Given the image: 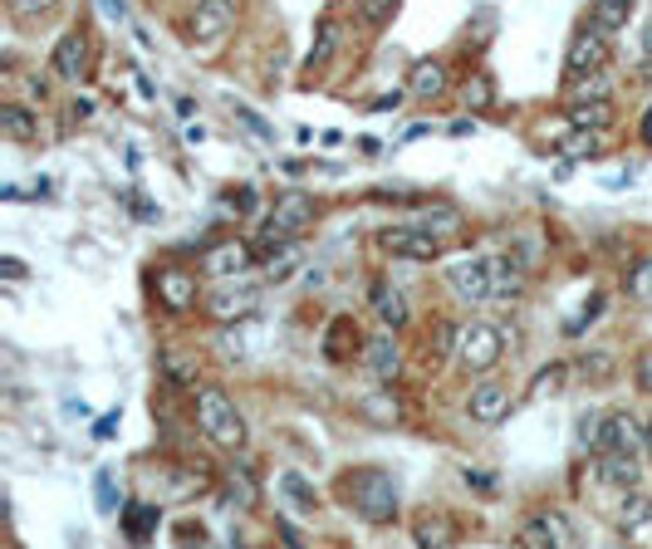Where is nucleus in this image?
Masks as SVG:
<instances>
[{"label": "nucleus", "instance_id": "50", "mask_svg": "<svg viewBox=\"0 0 652 549\" xmlns=\"http://www.w3.org/2000/svg\"><path fill=\"white\" fill-rule=\"evenodd\" d=\"M103 6H108L113 15H118V20H128V6H123V0H103Z\"/></svg>", "mask_w": 652, "mask_h": 549}, {"label": "nucleus", "instance_id": "7", "mask_svg": "<svg viewBox=\"0 0 652 549\" xmlns=\"http://www.w3.org/2000/svg\"><path fill=\"white\" fill-rule=\"evenodd\" d=\"M609 60H613L609 30L589 25V30H579L575 40H569V50H565V79H579V74H599V69H609Z\"/></svg>", "mask_w": 652, "mask_h": 549}, {"label": "nucleus", "instance_id": "27", "mask_svg": "<svg viewBox=\"0 0 652 549\" xmlns=\"http://www.w3.org/2000/svg\"><path fill=\"white\" fill-rule=\"evenodd\" d=\"M300 240H284V246H275L270 256H266V280H275V284H284L294 274V266H300Z\"/></svg>", "mask_w": 652, "mask_h": 549}, {"label": "nucleus", "instance_id": "26", "mask_svg": "<svg viewBox=\"0 0 652 549\" xmlns=\"http://www.w3.org/2000/svg\"><path fill=\"white\" fill-rule=\"evenodd\" d=\"M280 496L290 500V506L300 510V515H314V506H319V490L309 486L300 472H284V476H280Z\"/></svg>", "mask_w": 652, "mask_h": 549}, {"label": "nucleus", "instance_id": "31", "mask_svg": "<svg viewBox=\"0 0 652 549\" xmlns=\"http://www.w3.org/2000/svg\"><path fill=\"white\" fill-rule=\"evenodd\" d=\"M339 50V20H319V40L314 44H309V74H314V69L319 64H329V54H334Z\"/></svg>", "mask_w": 652, "mask_h": 549}, {"label": "nucleus", "instance_id": "10", "mask_svg": "<svg viewBox=\"0 0 652 549\" xmlns=\"http://www.w3.org/2000/svg\"><path fill=\"white\" fill-rule=\"evenodd\" d=\"M510 387L506 383H472V393H466V412H472V422H480V427H500V422L510 417Z\"/></svg>", "mask_w": 652, "mask_h": 549}, {"label": "nucleus", "instance_id": "17", "mask_svg": "<svg viewBox=\"0 0 652 549\" xmlns=\"http://www.w3.org/2000/svg\"><path fill=\"white\" fill-rule=\"evenodd\" d=\"M638 476H643L638 452H603V462H599V480H603V486L628 490V486H638Z\"/></svg>", "mask_w": 652, "mask_h": 549}, {"label": "nucleus", "instance_id": "53", "mask_svg": "<svg viewBox=\"0 0 652 549\" xmlns=\"http://www.w3.org/2000/svg\"><path fill=\"white\" fill-rule=\"evenodd\" d=\"M628 6H638V0H628Z\"/></svg>", "mask_w": 652, "mask_h": 549}, {"label": "nucleus", "instance_id": "23", "mask_svg": "<svg viewBox=\"0 0 652 549\" xmlns=\"http://www.w3.org/2000/svg\"><path fill=\"white\" fill-rule=\"evenodd\" d=\"M260 343V324L256 319H236V324H221V353L226 359H246Z\"/></svg>", "mask_w": 652, "mask_h": 549}, {"label": "nucleus", "instance_id": "22", "mask_svg": "<svg viewBox=\"0 0 652 549\" xmlns=\"http://www.w3.org/2000/svg\"><path fill=\"white\" fill-rule=\"evenodd\" d=\"M157 525H163V510H157V506H147V500H137V506L123 510V535H128L133 545L153 540V535H157Z\"/></svg>", "mask_w": 652, "mask_h": 549}, {"label": "nucleus", "instance_id": "34", "mask_svg": "<svg viewBox=\"0 0 652 549\" xmlns=\"http://www.w3.org/2000/svg\"><path fill=\"white\" fill-rule=\"evenodd\" d=\"M456 339H462V329L456 324H432V334H427V359H446V353H456Z\"/></svg>", "mask_w": 652, "mask_h": 549}, {"label": "nucleus", "instance_id": "46", "mask_svg": "<svg viewBox=\"0 0 652 549\" xmlns=\"http://www.w3.org/2000/svg\"><path fill=\"white\" fill-rule=\"evenodd\" d=\"M0 274H6V280H25V260L6 256V260H0Z\"/></svg>", "mask_w": 652, "mask_h": 549}, {"label": "nucleus", "instance_id": "11", "mask_svg": "<svg viewBox=\"0 0 652 549\" xmlns=\"http://www.w3.org/2000/svg\"><path fill=\"white\" fill-rule=\"evenodd\" d=\"M157 304H163L167 314H187V309H197V274L177 270V266H163L157 270Z\"/></svg>", "mask_w": 652, "mask_h": 549}, {"label": "nucleus", "instance_id": "52", "mask_svg": "<svg viewBox=\"0 0 652 549\" xmlns=\"http://www.w3.org/2000/svg\"><path fill=\"white\" fill-rule=\"evenodd\" d=\"M648 54H652V30H648Z\"/></svg>", "mask_w": 652, "mask_h": 549}, {"label": "nucleus", "instance_id": "14", "mask_svg": "<svg viewBox=\"0 0 652 549\" xmlns=\"http://www.w3.org/2000/svg\"><path fill=\"white\" fill-rule=\"evenodd\" d=\"M397 329H383V334L363 339V363H369V373L377 383H393L397 373H403V349H397Z\"/></svg>", "mask_w": 652, "mask_h": 549}, {"label": "nucleus", "instance_id": "41", "mask_svg": "<svg viewBox=\"0 0 652 549\" xmlns=\"http://www.w3.org/2000/svg\"><path fill=\"white\" fill-rule=\"evenodd\" d=\"M359 10H363V20H369V25H387V20H393V10H397V0H359Z\"/></svg>", "mask_w": 652, "mask_h": 549}, {"label": "nucleus", "instance_id": "51", "mask_svg": "<svg viewBox=\"0 0 652 549\" xmlns=\"http://www.w3.org/2000/svg\"><path fill=\"white\" fill-rule=\"evenodd\" d=\"M643 432H648V452H652V422H643Z\"/></svg>", "mask_w": 652, "mask_h": 549}, {"label": "nucleus", "instance_id": "21", "mask_svg": "<svg viewBox=\"0 0 652 549\" xmlns=\"http://www.w3.org/2000/svg\"><path fill=\"white\" fill-rule=\"evenodd\" d=\"M407 89L417 94L422 103H432V99H442L446 94V69L437 60H417L412 64V79H407Z\"/></svg>", "mask_w": 652, "mask_h": 549}, {"label": "nucleus", "instance_id": "49", "mask_svg": "<svg viewBox=\"0 0 652 549\" xmlns=\"http://www.w3.org/2000/svg\"><path fill=\"white\" fill-rule=\"evenodd\" d=\"M69 113H74V118H94V103H89V99H79Z\"/></svg>", "mask_w": 652, "mask_h": 549}, {"label": "nucleus", "instance_id": "15", "mask_svg": "<svg viewBox=\"0 0 652 549\" xmlns=\"http://www.w3.org/2000/svg\"><path fill=\"white\" fill-rule=\"evenodd\" d=\"M520 545H530V549L575 545V530H569V520L559 510H540V515H530V520L520 525Z\"/></svg>", "mask_w": 652, "mask_h": 549}, {"label": "nucleus", "instance_id": "42", "mask_svg": "<svg viewBox=\"0 0 652 549\" xmlns=\"http://www.w3.org/2000/svg\"><path fill=\"white\" fill-rule=\"evenodd\" d=\"M163 373H167L177 387H192V383H197V369H187L177 353H163Z\"/></svg>", "mask_w": 652, "mask_h": 549}, {"label": "nucleus", "instance_id": "6", "mask_svg": "<svg viewBox=\"0 0 652 549\" xmlns=\"http://www.w3.org/2000/svg\"><path fill=\"white\" fill-rule=\"evenodd\" d=\"M500 353H506V334H500L496 324H466L462 339H456V363H462L466 373L496 369Z\"/></svg>", "mask_w": 652, "mask_h": 549}, {"label": "nucleus", "instance_id": "29", "mask_svg": "<svg viewBox=\"0 0 652 549\" xmlns=\"http://www.w3.org/2000/svg\"><path fill=\"white\" fill-rule=\"evenodd\" d=\"M628 15H633V6L628 0H593V10H589V25H599V30H623L628 25Z\"/></svg>", "mask_w": 652, "mask_h": 549}, {"label": "nucleus", "instance_id": "2", "mask_svg": "<svg viewBox=\"0 0 652 549\" xmlns=\"http://www.w3.org/2000/svg\"><path fill=\"white\" fill-rule=\"evenodd\" d=\"M309 221H314V197L309 191H280L266 216V236H260V256H270L275 246H284V240H300L309 231Z\"/></svg>", "mask_w": 652, "mask_h": 549}, {"label": "nucleus", "instance_id": "43", "mask_svg": "<svg viewBox=\"0 0 652 549\" xmlns=\"http://www.w3.org/2000/svg\"><path fill=\"white\" fill-rule=\"evenodd\" d=\"M579 442H583V446H603V417L583 412V422H579Z\"/></svg>", "mask_w": 652, "mask_h": 549}, {"label": "nucleus", "instance_id": "4", "mask_svg": "<svg viewBox=\"0 0 652 549\" xmlns=\"http://www.w3.org/2000/svg\"><path fill=\"white\" fill-rule=\"evenodd\" d=\"M256 304H260V290L250 280H221L216 290H206L201 294V309L216 319V324H236V319H250L256 314Z\"/></svg>", "mask_w": 652, "mask_h": 549}, {"label": "nucleus", "instance_id": "1", "mask_svg": "<svg viewBox=\"0 0 652 549\" xmlns=\"http://www.w3.org/2000/svg\"><path fill=\"white\" fill-rule=\"evenodd\" d=\"M343 496L353 500V510H359L369 525H393L397 520V486H393V476L377 472V466L353 472L349 480H343Z\"/></svg>", "mask_w": 652, "mask_h": 549}, {"label": "nucleus", "instance_id": "45", "mask_svg": "<svg viewBox=\"0 0 652 549\" xmlns=\"http://www.w3.org/2000/svg\"><path fill=\"white\" fill-rule=\"evenodd\" d=\"M236 113H240V123H246L250 133H260V137H275V133L266 128V123H260V113H256V108H236Z\"/></svg>", "mask_w": 652, "mask_h": 549}, {"label": "nucleus", "instance_id": "16", "mask_svg": "<svg viewBox=\"0 0 652 549\" xmlns=\"http://www.w3.org/2000/svg\"><path fill=\"white\" fill-rule=\"evenodd\" d=\"M643 442H648V432L633 412H609L603 417V452H638Z\"/></svg>", "mask_w": 652, "mask_h": 549}, {"label": "nucleus", "instance_id": "39", "mask_svg": "<svg viewBox=\"0 0 652 549\" xmlns=\"http://www.w3.org/2000/svg\"><path fill=\"white\" fill-rule=\"evenodd\" d=\"M10 6V15H20V20H40V15H50L60 0H6Z\"/></svg>", "mask_w": 652, "mask_h": 549}, {"label": "nucleus", "instance_id": "36", "mask_svg": "<svg viewBox=\"0 0 652 549\" xmlns=\"http://www.w3.org/2000/svg\"><path fill=\"white\" fill-rule=\"evenodd\" d=\"M226 486H231V500H240V506H256V476H250V466H231V476H226Z\"/></svg>", "mask_w": 652, "mask_h": 549}, {"label": "nucleus", "instance_id": "12", "mask_svg": "<svg viewBox=\"0 0 652 549\" xmlns=\"http://www.w3.org/2000/svg\"><path fill=\"white\" fill-rule=\"evenodd\" d=\"M231 25H236V0H197V15H192V40L197 44L226 40Z\"/></svg>", "mask_w": 652, "mask_h": 549}, {"label": "nucleus", "instance_id": "32", "mask_svg": "<svg viewBox=\"0 0 652 549\" xmlns=\"http://www.w3.org/2000/svg\"><path fill=\"white\" fill-rule=\"evenodd\" d=\"M623 284H628V294H633L638 304H652V256L633 260V266H628V274H623Z\"/></svg>", "mask_w": 652, "mask_h": 549}, {"label": "nucleus", "instance_id": "33", "mask_svg": "<svg viewBox=\"0 0 652 549\" xmlns=\"http://www.w3.org/2000/svg\"><path fill=\"white\" fill-rule=\"evenodd\" d=\"M462 99H466V108H472V113H480V108H490V103H496V84H490L486 74H472V79H466V89H462Z\"/></svg>", "mask_w": 652, "mask_h": 549}, {"label": "nucleus", "instance_id": "35", "mask_svg": "<svg viewBox=\"0 0 652 549\" xmlns=\"http://www.w3.org/2000/svg\"><path fill=\"white\" fill-rule=\"evenodd\" d=\"M456 540V530H452V520L446 515H437V520H417V545H452Z\"/></svg>", "mask_w": 652, "mask_h": 549}, {"label": "nucleus", "instance_id": "13", "mask_svg": "<svg viewBox=\"0 0 652 549\" xmlns=\"http://www.w3.org/2000/svg\"><path fill=\"white\" fill-rule=\"evenodd\" d=\"M50 69L60 79H69V84H79V79L89 74V34L79 25L60 34V44H54V54H50Z\"/></svg>", "mask_w": 652, "mask_h": 549}, {"label": "nucleus", "instance_id": "20", "mask_svg": "<svg viewBox=\"0 0 652 549\" xmlns=\"http://www.w3.org/2000/svg\"><path fill=\"white\" fill-rule=\"evenodd\" d=\"M0 133H6L10 143H34V137H40V118H34L25 103H6V108H0Z\"/></svg>", "mask_w": 652, "mask_h": 549}, {"label": "nucleus", "instance_id": "24", "mask_svg": "<svg viewBox=\"0 0 652 549\" xmlns=\"http://www.w3.org/2000/svg\"><path fill=\"white\" fill-rule=\"evenodd\" d=\"M648 520H652V500H648L638 486H628L623 496H618V525H623V530L633 535V530H643Z\"/></svg>", "mask_w": 652, "mask_h": 549}, {"label": "nucleus", "instance_id": "47", "mask_svg": "<svg viewBox=\"0 0 652 549\" xmlns=\"http://www.w3.org/2000/svg\"><path fill=\"white\" fill-rule=\"evenodd\" d=\"M113 427H118V417L108 412V417H99V427H94V432H99V437H113Z\"/></svg>", "mask_w": 652, "mask_h": 549}, {"label": "nucleus", "instance_id": "44", "mask_svg": "<svg viewBox=\"0 0 652 549\" xmlns=\"http://www.w3.org/2000/svg\"><path fill=\"white\" fill-rule=\"evenodd\" d=\"M638 387L652 397V349H643L638 353Z\"/></svg>", "mask_w": 652, "mask_h": 549}, {"label": "nucleus", "instance_id": "30", "mask_svg": "<svg viewBox=\"0 0 652 549\" xmlns=\"http://www.w3.org/2000/svg\"><path fill=\"white\" fill-rule=\"evenodd\" d=\"M496 266V294H525V260L520 256H500Z\"/></svg>", "mask_w": 652, "mask_h": 549}, {"label": "nucleus", "instance_id": "3", "mask_svg": "<svg viewBox=\"0 0 652 549\" xmlns=\"http://www.w3.org/2000/svg\"><path fill=\"white\" fill-rule=\"evenodd\" d=\"M197 427L206 432V442L226 446V452H236V446L246 442V417H240L236 403L221 387H201L197 393Z\"/></svg>", "mask_w": 652, "mask_h": 549}, {"label": "nucleus", "instance_id": "40", "mask_svg": "<svg viewBox=\"0 0 652 549\" xmlns=\"http://www.w3.org/2000/svg\"><path fill=\"white\" fill-rule=\"evenodd\" d=\"M94 490H99V510H103V515L123 510V500H118V490H113V476H108V472L94 476Z\"/></svg>", "mask_w": 652, "mask_h": 549}, {"label": "nucleus", "instance_id": "5", "mask_svg": "<svg viewBox=\"0 0 652 549\" xmlns=\"http://www.w3.org/2000/svg\"><path fill=\"white\" fill-rule=\"evenodd\" d=\"M446 284L462 304H486L496 294V266L486 256H466V260H452L446 266Z\"/></svg>", "mask_w": 652, "mask_h": 549}, {"label": "nucleus", "instance_id": "38", "mask_svg": "<svg viewBox=\"0 0 652 549\" xmlns=\"http://www.w3.org/2000/svg\"><path fill=\"white\" fill-rule=\"evenodd\" d=\"M422 226H427V231H437V236H456V231H462V216H456L452 206H432Z\"/></svg>", "mask_w": 652, "mask_h": 549}, {"label": "nucleus", "instance_id": "48", "mask_svg": "<svg viewBox=\"0 0 652 549\" xmlns=\"http://www.w3.org/2000/svg\"><path fill=\"white\" fill-rule=\"evenodd\" d=\"M638 133H643V143L652 147V103H648V113H643V123H638Z\"/></svg>", "mask_w": 652, "mask_h": 549}, {"label": "nucleus", "instance_id": "19", "mask_svg": "<svg viewBox=\"0 0 652 549\" xmlns=\"http://www.w3.org/2000/svg\"><path fill=\"white\" fill-rule=\"evenodd\" d=\"M359 343H363V334H359V324H353L349 314L334 319V324L324 329V353H329V363H343L349 353H359Z\"/></svg>", "mask_w": 652, "mask_h": 549}, {"label": "nucleus", "instance_id": "37", "mask_svg": "<svg viewBox=\"0 0 652 549\" xmlns=\"http://www.w3.org/2000/svg\"><path fill=\"white\" fill-rule=\"evenodd\" d=\"M565 153L575 157V163H583V157H599V133H593V128H575V137L565 143Z\"/></svg>", "mask_w": 652, "mask_h": 549}, {"label": "nucleus", "instance_id": "9", "mask_svg": "<svg viewBox=\"0 0 652 549\" xmlns=\"http://www.w3.org/2000/svg\"><path fill=\"white\" fill-rule=\"evenodd\" d=\"M387 256H403V260H437L442 256V236H432L427 226H393V231L377 236Z\"/></svg>", "mask_w": 652, "mask_h": 549}, {"label": "nucleus", "instance_id": "25", "mask_svg": "<svg viewBox=\"0 0 652 549\" xmlns=\"http://www.w3.org/2000/svg\"><path fill=\"white\" fill-rule=\"evenodd\" d=\"M565 383H569V363H549V369L535 373V383H530V393H525V403H545V397H559V393H565Z\"/></svg>", "mask_w": 652, "mask_h": 549}, {"label": "nucleus", "instance_id": "18", "mask_svg": "<svg viewBox=\"0 0 652 549\" xmlns=\"http://www.w3.org/2000/svg\"><path fill=\"white\" fill-rule=\"evenodd\" d=\"M565 118H569V128H609L613 123V99H575L565 108Z\"/></svg>", "mask_w": 652, "mask_h": 549}, {"label": "nucleus", "instance_id": "28", "mask_svg": "<svg viewBox=\"0 0 652 549\" xmlns=\"http://www.w3.org/2000/svg\"><path fill=\"white\" fill-rule=\"evenodd\" d=\"M373 309H377V319H383L387 329H403L407 324V300L397 290H387V284H377V290H373Z\"/></svg>", "mask_w": 652, "mask_h": 549}, {"label": "nucleus", "instance_id": "8", "mask_svg": "<svg viewBox=\"0 0 652 549\" xmlns=\"http://www.w3.org/2000/svg\"><path fill=\"white\" fill-rule=\"evenodd\" d=\"M256 256L260 250L250 246V240L221 236L201 250V274H211V280H236V274H246L250 266H256Z\"/></svg>", "mask_w": 652, "mask_h": 549}]
</instances>
